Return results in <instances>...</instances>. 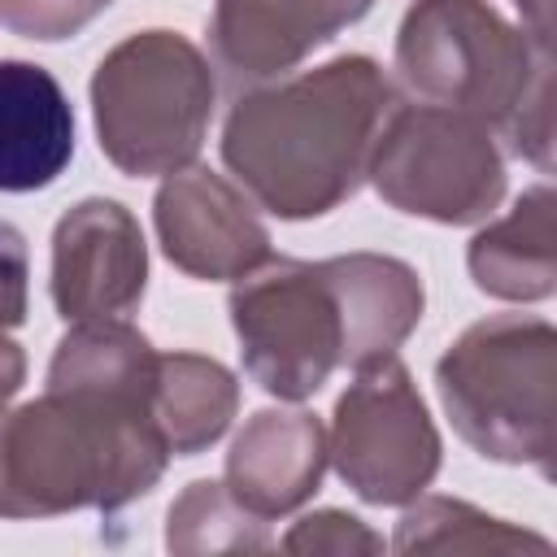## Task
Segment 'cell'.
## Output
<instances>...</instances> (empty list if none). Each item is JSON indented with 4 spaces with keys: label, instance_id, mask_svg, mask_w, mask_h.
<instances>
[{
    "label": "cell",
    "instance_id": "cell-1",
    "mask_svg": "<svg viewBox=\"0 0 557 557\" xmlns=\"http://www.w3.org/2000/svg\"><path fill=\"white\" fill-rule=\"evenodd\" d=\"M387 83L366 57H339L283 87L244 96L226 122V165L278 218L326 213L370 157Z\"/></svg>",
    "mask_w": 557,
    "mask_h": 557
},
{
    "label": "cell",
    "instance_id": "cell-2",
    "mask_svg": "<svg viewBox=\"0 0 557 557\" xmlns=\"http://www.w3.org/2000/svg\"><path fill=\"white\" fill-rule=\"evenodd\" d=\"M91 96L100 148L126 174H161L196 157L213 83L187 39L148 30L100 61Z\"/></svg>",
    "mask_w": 557,
    "mask_h": 557
},
{
    "label": "cell",
    "instance_id": "cell-3",
    "mask_svg": "<svg viewBox=\"0 0 557 557\" xmlns=\"http://www.w3.org/2000/svg\"><path fill=\"white\" fill-rule=\"evenodd\" d=\"M235 331L252 379L287 400L322 387L335 361L348 352V313L335 265L274 261L231 296Z\"/></svg>",
    "mask_w": 557,
    "mask_h": 557
},
{
    "label": "cell",
    "instance_id": "cell-4",
    "mask_svg": "<svg viewBox=\"0 0 557 557\" xmlns=\"http://www.w3.org/2000/svg\"><path fill=\"white\" fill-rule=\"evenodd\" d=\"M370 170L392 205L440 222H470L500 196V161L492 144L440 104L396 113Z\"/></svg>",
    "mask_w": 557,
    "mask_h": 557
},
{
    "label": "cell",
    "instance_id": "cell-5",
    "mask_svg": "<svg viewBox=\"0 0 557 557\" xmlns=\"http://www.w3.org/2000/svg\"><path fill=\"white\" fill-rule=\"evenodd\" d=\"M335 466L352 492L374 505H400L431 483L440 444L409 374L392 357L361 370L357 387L339 400Z\"/></svg>",
    "mask_w": 557,
    "mask_h": 557
},
{
    "label": "cell",
    "instance_id": "cell-6",
    "mask_svg": "<svg viewBox=\"0 0 557 557\" xmlns=\"http://www.w3.org/2000/svg\"><path fill=\"white\" fill-rule=\"evenodd\" d=\"M513 30L496 22L492 9L479 0H422L409 9L396 44L400 78L426 96L431 104H457L474 113H509L518 87L492 78L487 65H518L513 61Z\"/></svg>",
    "mask_w": 557,
    "mask_h": 557
},
{
    "label": "cell",
    "instance_id": "cell-7",
    "mask_svg": "<svg viewBox=\"0 0 557 557\" xmlns=\"http://www.w3.org/2000/svg\"><path fill=\"white\" fill-rule=\"evenodd\" d=\"M52 296L65 318L126 313L144 292V239L113 200H87L57 226Z\"/></svg>",
    "mask_w": 557,
    "mask_h": 557
},
{
    "label": "cell",
    "instance_id": "cell-8",
    "mask_svg": "<svg viewBox=\"0 0 557 557\" xmlns=\"http://www.w3.org/2000/svg\"><path fill=\"white\" fill-rule=\"evenodd\" d=\"M157 231L170 261H178L187 274H200V278L248 274L270 252L261 222L209 170H187L161 187Z\"/></svg>",
    "mask_w": 557,
    "mask_h": 557
},
{
    "label": "cell",
    "instance_id": "cell-9",
    "mask_svg": "<svg viewBox=\"0 0 557 557\" xmlns=\"http://www.w3.org/2000/svg\"><path fill=\"white\" fill-rule=\"evenodd\" d=\"M74 157L61 83L30 61H0V191L48 187Z\"/></svg>",
    "mask_w": 557,
    "mask_h": 557
},
{
    "label": "cell",
    "instance_id": "cell-10",
    "mask_svg": "<svg viewBox=\"0 0 557 557\" xmlns=\"http://www.w3.org/2000/svg\"><path fill=\"white\" fill-rule=\"evenodd\" d=\"M370 0H218L213 44L231 74H274L361 17Z\"/></svg>",
    "mask_w": 557,
    "mask_h": 557
},
{
    "label": "cell",
    "instance_id": "cell-11",
    "mask_svg": "<svg viewBox=\"0 0 557 557\" xmlns=\"http://www.w3.org/2000/svg\"><path fill=\"white\" fill-rule=\"evenodd\" d=\"M318 474L322 426L309 413H257L226 461L231 496L257 518L296 509L318 487Z\"/></svg>",
    "mask_w": 557,
    "mask_h": 557
},
{
    "label": "cell",
    "instance_id": "cell-12",
    "mask_svg": "<svg viewBox=\"0 0 557 557\" xmlns=\"http://www.w3.org/2000/svg\"><path fill=\"white\" fill-rule=\"evenodd\" d=\"M235 409V383L222 366L200 357H161L152 383V418L174 453L213 444Z\"/></svg>",
    "mask_w": 557,
    "mask_h": 557
},
{
    "label": "cell",
    "instance_id": "cell-13",
    "mask_svg": "<svg viewBox=\"0 0 557 557\" xmlns=\"http://www.w3.org/2000/svg\"><path fill=\"white\" fill-rule=\"evenodd\" d=\"M104 4L109 0H0V17L30 39H61Z\"/></svg>",
    "mask_w": 557,
    "mask_h": 557
},
{
    "label": "cell",
    "instance_id": "cell-14",
    "mask_svg": "<svg viewBox=\"0 0 557 557\" xmlns=\"http://www.w3.org/2000/svg\"><path fill=\"white\" fill-rule=\"evenodd\" d=\"M283 548H292V553H352V548H383V540L370 535L357 518L326 509V513L305 518V522L283 540Z\"/></svg>",
    "mask_w": 557,
    "mask_h": 557
},
{
    "label": "cell",
    "instance_id": "cell-15",
    "mask_svg": "<svg viewBox=\"0 0 557 557\" xmlns=\"http://www.w3.org/2000/svg\"><path fill=\"white\" fill-rule=\"evenodd\" d=\"M22 309H26V248H22V235L0 222V322L13 326L22 322Z\"/></svg>",
    "mask_w": 557,
    "mask_h": 557
},
{
    "label": "cell",
    "instance_id": "cell-16",
    "mask_svg": "<svg viewBox=\"0 0 557 557\" xmlns=\"http://www.w3.org/2000/svg\"><path fill=\"white\" fill-rule=\"evenodd\" d=\"M17 383H22V352H17V344H9L0 335V400H9L17 392Z\"/></svg>",
    "mask_w": 557,
    "mask_h": 557
}]
</instances>
